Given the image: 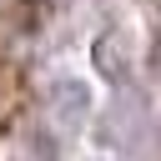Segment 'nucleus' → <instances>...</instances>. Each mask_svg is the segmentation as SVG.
I'll return each instance as SVG.
<instances>
[]
</instances>
